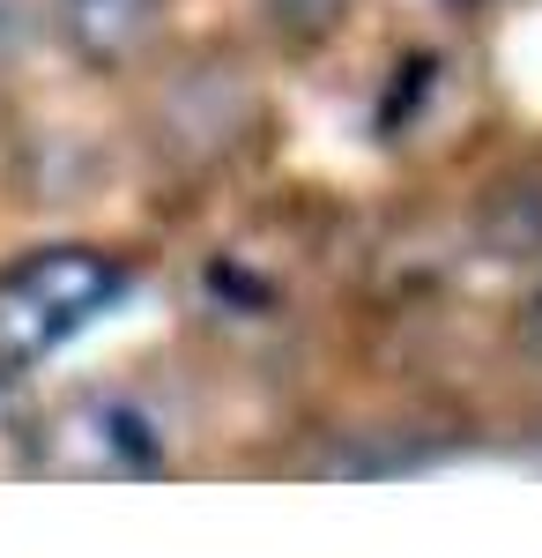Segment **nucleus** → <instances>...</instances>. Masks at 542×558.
<instances>
[{
  "instance_id": "obj_3",
  "label": "nucleus",
  "mask_w": 542,
  "mask_h": 558,
  "mask_svg": "<svg viewBox=\"0 0 542 558\" xmlns=\"http://www.w3.org/2000/svg\"><path fill=\"white\" fill-rule=\"evenodd\" d=\"M52 31L60 45L97 68V75H126L141 68L171 31V0H52Z\"/></svg>"
},
{
  "instance_id": "obj_4",
  "label": "nucleus",
  "mask_w": 542,
  "mask_h": 558,
  "mask_svg": "<svg viewBox=\"0 0 542 558\" xmlns=\"http://www.w3.org/2000/svg\"><path fill=\"white\" fill-rule=\"evenodd\" d=\"M223 68H186V75H171L164 97H157V134H164L178 157H223L231 149V134L246 128V89H231L223 105H209V89Z\"/></svg>"
},
{
  "instance_id": "obj_5",
  "label": "nucleus",
  "mask_w": 542,
  "mask_h": 558,
  "mask_svg": "<svg viewBox=\"0 0 542 558\" xmlns=\"http://www.w3.org/2000/svg\"><path fill=\"white\" fill-rule=\"evenodd\" d=\"M513 336H520L528 357H542V276H535V291L520 299V313H513Z\"/></svg>"
},
{
  "instance_id": "obj_1",
  "label": "nucleus",
  "mask_w": 542,
  "mask_h": 558,
  "mask_svg": "<svg viewBox=\"0 0 542 558\" xmlns=\"http://www.w3.org/2000/svg\"><path fill=\"white\" fill-rule=\"evenodd\" d=\"M134 268L112 246H30L0 268V373H30L126 299Z\"/></svg>"
},
{
  "instance_id": "obj_2",
  "label": "nucleus",
  "mask_w": 542,
  "mask_h": 558,
  "mask_svg": "<svg viewBox=\"0 0 542 558\" xmlns=\"http://www.w3.org/2000/svg\"><path fill=\"white\" fill-rule=\"evenodd\" d=\"M52 476H157L164 470V432L157 417L120 395V387H83L45 417V454Z\"/></svg>"
}]
</instances>
